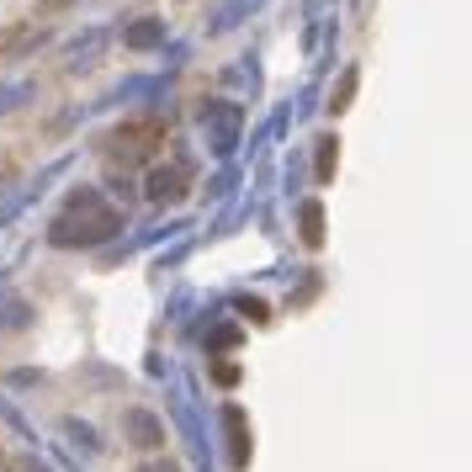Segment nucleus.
Segmentation results:
<instances>
[{
  "label": "nucleus",
  "mask_w": 472,
  "mask_h": 472,
  "mask_svg": "<svg viewBox=\"0 0 472 472\" xmlns=\"http://www.w3.org/2000/svg\"><path fill=\"white\" fill-rule=\"evenodd\" d=\"M149 472H181V467H170V462H159V467H149Z\"/></svg>",
  "instance_id": "nucleus-9"
},
{
  "label": "nucleus",
  "mask_w": 472,
  "mask_h": 472,
  "mask_svg": "<svg viewBox=\"0 0 472 472\" xmlns=\"http://www.w3.org/2000/svg\"><path fill=\"white\" fill-rule=\"evenodd\" d=\"M318 223H324V213L308 202V207H303V239H308V245H318V239H324V228H318Z\"/></svg>",
  "instance_id": "nucleus-6"
},
{
  "label": "nucleus",
  "mask_w": 472,
  "mask_h": 472,
  "mask_svg": "<svg viewBox=\"0 0 472 472\" xmlns=\"http://www.w3.org/2000/svg\"><path fill=\"white\" fill-rule=\"evenodd\" d=\"M186 191V176L181 170H155L149 176V202H176Z\"/></svg>",
  "instance_id": "nucleus-3"
},
{
  "label": "nucleus",
  "mask_w": 472,
  "mask_h": 472,
  "mask_svg": "<svg viewBox=\"0 0 472 472\" xmlns=\"http://www.w3.org/2000/svg\"><path fill=\"white\" fill-rule=\"evenodd\" d=\"M228 430H234V462H245V457H250V441H245V414L228 409Z\"/></svg>",
  "instance_id": "nucleus-5"
},
{
  "label": "nucleus",
  "mask_w": 472,
  "mask_h": 472,
  "mask_svg": "<svg viewBox=\"0 0 472 472\" xmlns=\"http://www.w3.org/2000/svg\"><path fill=\"white\" fill-rule=\"evenodd\" d=\"M159 149V123H127L117 138H112V155L117 159H144Z\"/></svg>",
  "instance_id": "nucleus-2"
},
{
  "label": "nucleus",
  "mask_w": 472,
  "mask_h": 472,
  "mask_svg": "<svg viewBox=\"0 0 472 472\" xmlns=\"http://www.w3.org/2000/svg\"><path fill=\"white\" fill-rule=\"evenodd\" d=\"M127 43H133V48H144V43H159V22H138V27L127 32Z\"/></svg>",
  "instance_id": "nucleus-7"
},
{
  "label": "nucleus",
  "mask_w": 472,
  "mask_h": 472,
  "mask_svg": "<svg viewBox=\"0 0 472 472\" xmlns=\"http://www.w3.org/2000/svg\"><path fill=\"white\" fill-rule=\"evenodd\" d=\"M123 228V213L112 202H101L95 191H75L64 202L59 223H54V245H69V250H85V245H101Z\"/></svg>",
  "instance_id": "nucleus-1"
},
{
  "label": "nucleus",
  "mask_w": 472,
  "mask_h": 472,
  "mask_svg": "<svg viewBox=\"0 0 472 472\" xmlns=\"http://www.w3.org/2000/svg\"><path fill=\"white\" fill-rule=\"evenodd\" d=\"M127 430H133V441H138V446H159V441H165V425H159L155 414H144V409L127 414Z\"/></svg>",
  "instance_id": "nucleus-4"
},
{
  "label": "nucleus",
  "mask_w": 472,
  "mask_h": 472,
  "mask_svg": "<svg viewBox=\"0 0 472 472\" xmlns=\"http://www.w3.org/2000/svg\"><path fill=\"white\" fill-rule=\"evenodd\" d=\"M329 170H335V144H324V149H318V176H329Z\"/></svg>",
  "instance_id": "nucleus-8"
}]
</instances>
